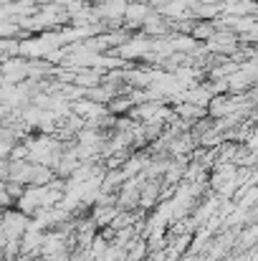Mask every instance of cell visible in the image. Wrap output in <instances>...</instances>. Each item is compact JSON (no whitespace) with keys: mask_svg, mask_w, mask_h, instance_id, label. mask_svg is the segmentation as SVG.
<instances>
[{"mask_svg":"<svg viewBox=\"0 0 258 261\" xmlns=\"http://www.w3.org/2000/svg\"><path fill=\"white\" fill-rule=\"evenodd\" d=\"M147 13H150V8H147L145 3H132V5H127V10H124V15H127L129 23H142V20H147Z\"/></svg>","mask_w":258,"mask_h":261,"instance_id":"cell-1","label":"cell"},{"mask_svg":"<svg viewBox=\"0 0 258 261\" xmlns=\"http://www.w3.org/2000/svg\"><path fill=\"white\" fill-rule=\"evenodd\" d=\"M0 259H3V251H0Z\"/></svg>","mask_w":258,"mask_h":261,"instance_id":"cell-2","label":"cell"}]
</instances>
